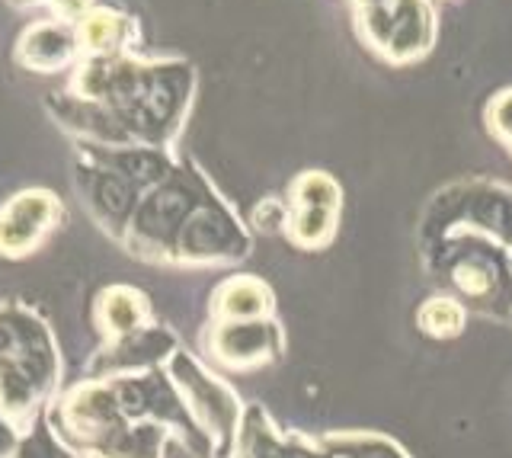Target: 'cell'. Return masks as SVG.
Segmentation results:
<instances>
[{
    "instance_id": "8fae6325",
    "label": "cell",
    "mask_w": 512,
    "mask_h": 458,
    "mask_svg": "<svg viewBox=\"0 0 512 458\" xmlns=\"http://www.w3.org/2000/svg\"><path fill=\"white\" fill-rule=\"evenodd\" d=\"M16 65L36 74H61L80 65V49L74 36V20L48 17L23 29L16 42Z\"/></svg>"
},
{
    "instance_id": "ba28073f",
    "label": "cell",
    "mask_w": 512,
    "mask_h": 458,
    "mask_svg": "<svg viewBox=\"0 0 512 458\" xmlns=\"http://www.w3.org/2000/svg\"><path fill=\"white\" fill-rule=\"evenodd\" d=\"M205 353L212 356L221 369L231 372H253L276 362L285 350L282 327L263 321H212V327L202 337Z\"/></svg>"
},
{
    "instance_id": "6da1fadb",
    "label": "cell",
    "mask_w": 512,
    "mask_h": 458,
    "mask_svg": "<svg viewBox=\"0 0 512 458\" xmlns=\"http://www.w3.org/2000/svg\"><path fill=\"white\" fill-rule=\"evenodd\" d=\"M196 71L183 58L144 61L132 52L87 58L58 97V125L96 148L170 151L189 113Z\"/></svg>"
},
{
    "instance_id": "ffe728a7",
    "label": "cell",
    "mask_w": 512,
    "mask_h": 458,
    "mask_svg": "<svg viewBox=\"0 0 512 458\" xmlns=\"http://www.w3.org/2000/svg\"><path fill=\"white\" fill-rule=\"evenodd\" d=\"M16 7H36V4H45V7H52L61 20H74L80 10L87 7V0H13Z\"/></svg>"
},
{
    "instance_id": "9a60e30c",
    "label": "cell",
    "mask_w": 512,
    "mask_h": 458,
    "mask_svg": "<svg viewBox=\"0 0 512 458\" xmlns=\"http://www.w3.org/2000/svg\"><path fill=\"white\" fill-rule=\"evenodd\" d=\"M464 321H468V311L452 295H439V298H429V302L420 305L416 311V324L426 337L432 340H452L464 330Z\"/></svg>"
},
{
    "instance_id": "3957f363",
    "label": "cell",
    "mask_w": 512,
    "mask_h": 458,
    "mask_svg": "<svg viewBox=\"0 0 512 458\" xmlns=\"http://www.w3.org/2000/svg\"><path fill=\"white\" fill-rule=\"evenodd\" d=\"M429 244L452 238H484L512 250V189L487 180L448 186L423 215Z\"/></svg>"
},
{
    "instance_id": "2e32d148",
    "label": "cell",
    "mask_w": 512,
    "mask_h": 458,
    "mask_svg": "<svg viewBox=\"0 0 512 458\" xmlns=\"http://www.w3.org/2000/svg\"><path fill=\"white\" fill-rule=\"evenodd\" d=\"M13 458H80V455L64 446V442L55 436L52 426L36 420L23 433V439H20V446H16Z\"/></svg>"
},
{
    "instance_id": "5bb4252c",
    "label": "cell",
    "mask_w": 512,
    "mask_h": 458,
    "mask_svg": "<svg viewBox=\"0 0 512 458\" xmlns=\"http://www.w3.org/2000/svg\"><path fill=\"white\" fill-rule=\"evenodd\" d=\"M212 321H263L276 311V295L256 276H228L212 292Z\"/></svg>"
},
{
    "instance_id": "8992f818",
    "label": "cell",
    "mask_w": 512,
    "mask_h": 458,
    "mask_svg": "<svg viewBox=\"0 0 512 458\" xmlns=\"http://www.w3.org/2000/svg\"><path fill=\"white\" fill-rule=\"evenodd\" d=\"M164 369L170 375L176 394L183 398L192 423H196L205 433V439L212 442V455L228 458L234 452L240 420H244V404H240V398L231 391V385L208 372L202 362L186 350H176Z\"/></svg>"
},
{
    "instance_id": "7a4b0ae2",
    "label": "cell",
    "mask_w": 512,
    "mask_h": 458,
    "mask_svg": "<svg viewBox=\"0 0 512 458\" xmlns=\"http://www.w3.org/2000/svg\"><path fill=\"white\" fill-rule=\"evenodd\" d=\"M61 356L48 324L23 305H0V410L26 433L52 404Z\"/></svg>"
},
{
    "instance_id": "d6986e66",
    "label": "cell",
    "mask_w": 512,
    "mask_h": 458,
    "mask_svg": "<svg viewBox=\"0 0 512 458\" xmlns=\"http://www.w3.org/2000/svg\"><path fill=\"white\" fill-rule=\"evenodd\" d=\"M253 225L260 231H285V221H288V205L282 199H263L260 205L253 209Z\"/></svg>"
},
{
    "instance_id": "9c48e42d",
    "label": "cell",
    "mask_w": 512,
    "mask_h": 458,
    "mask_svg": "<svg viewBox=\"0 0 512 458\" xmlns=\"http://www.w3.org/2000/svg\"><path fill=\"white\" fill-rule=\"evenodd\" d=\"M64 221V205L48 189H23L0 205V257L23 260Z\"/></svg>"
},
{
    "instance_id": "7c38bea8",
    "label": "cell",
    "mask_w": 512,
    "mask_h": 458,
    "mask_svg": "<svg viewBox=\"0 0 512 458\" xmlns=\"http://www.w3.org/2000/svg\"><path fill=\"white\" fill-rule=\"evenodd\" d=\"M74 36L80 61L87 58H112L132 52L138 39V26L128 13H119L112 7H84L74 17Z\"/></svg>"
},
{
    "instance_id": "44dd1931",
    "label": "cell",
    "mask_w": 512,
    "mask_h": 458,
    "mask_svg": "<svg viewBox=\"0 0 512 458\" xmlns=\"http://www.w3.org/2000/svg\"><path fill=\"white\" fill-rule=\"evenodd\" d=\"M20 439H23V430L16 426V420H10L4 410H0V458H13Z\"/></svg>"
},
{
    "instance_id": "ac0fdd59",
    "label": "cell",
    "mask_w": 512,
    "mask_h": 458,
    "mask_svg": "<svg viewBox=\"0 0 512 458\" xmlns=\"http://www.w3.org/2000/svg\"><path fill=\"white\" fill-rule=\"evenodd\" d=\"M484 122H487V132L500 141L506 154L512 157V90L493 93L490 103L484 106Z\"/></svg>"
},
{
    "instance_id": "277c9868",
    "label": "cell",
    "mask_w": 512,
    "mask_h": 458,
    "mask_svg": "<svg viewBox=\"0 0 512 458\" xmlns=\"http://www.w3.org/2000/svg\"><path fill=\"white\" fill-rule=\"evenodd\" d=\"M429 247H448L429 250V270L445 276L455 292L452 298L471 302L493 318H506L512 308V270L503 247L484 238H452Z\"/></svg>"
},
{
    "instance_id": "30bf717a",
    "label": "cell",
    "mask_w": 512,
    "mask_h": 458,
    "mask_svg": "<svg viewBox=\"0 0 512 458\" xmlns=\"http://www.w3.org/2000/svg\"><path fill=\"white\" fill-rule=\"evenodd\" d=\"M176 350H180L176 334L151 324L144 330H135V334H128V337L109 340L103 346V353H96V359L90 362V378L157 372L160 366H167Z\"/></svg>"
},
{
    "instance_id": "e0dca14e",
    "label": "cell",
    "mask_w": 512,
    "mask_h": 458,
    "mask_svg": "<svg viewBox=\"0 0 512 458\" xmlns=\"http://www.w3.org/2000/svg\"><path fill=\"white\" fill-rule=\"evenodd\" d=\"M336 446L343 458H407V452L388 436L375 433H336Z\"/></svg>"
},
{
    "instance_id": "52a82bcc",
    "label": "cell",
    "mask_w": 512,
    "mask_h": 458,
    "mask_svg": "<svg viewBox=\"0 0 512 458\" xmlns=\"http://www.w3.org/2000/svg\"><path fill=\"white\" fill-rule=\"evenodd\" d=\"M285 238L298 250H324L336 238L343 189L324 170H304L288 186Z\"/></svg>"
},
{
    "instance_id": "5b68a950",
    "label": "cell",
    "mask_w": 512,
    "mask_h": 458,
    "mask_svg": "<svg viewBox=\"0 0 512 458\" xmlns=\"http://www.w3.org/2000/svg\"><path fill=\"white\" fill-rule=\"evenodd\" d=\"M352 29L381 61L416 65L436 45V13L429 0H349Z\"/></svg>"
},
{
    "instance_id": "4fadbf2b",
    "label": "cell",
    "mask_w": 512,
    "mask_h": 458,
    "mask_svg": "<svg viewBox=\"0 0 512 458\" xmlns=\"http://www.w3.org/2000/svg\"><path fill=\"white\" fill-rule=\"evenodd\" d=\"M93 321L100 327L103 340H119L135 334V330H144L154 324V311L148 295L132 289V286H109L96 298L93 308Z\"/></svg>"
}]
</instances>
